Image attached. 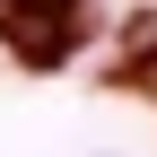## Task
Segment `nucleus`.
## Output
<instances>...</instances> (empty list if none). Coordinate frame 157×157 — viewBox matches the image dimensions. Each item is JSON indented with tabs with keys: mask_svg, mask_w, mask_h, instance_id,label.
<instances>
[{
	"mask_svg": "<svg viewBox=\"0 0 157 157\" xmlns=\"http://www.w3.org/2000/svg\"><path fill=\"white\" fill-rule=\"evenodd\" d=\"M0 35L26 61H70V44L87 35V0H0Z\"/></svg>",
	"mask_w": 157,
	"mask_h": 157,
	"instance_id": "1",
	"label": "nucleus"
}]
</instances>
